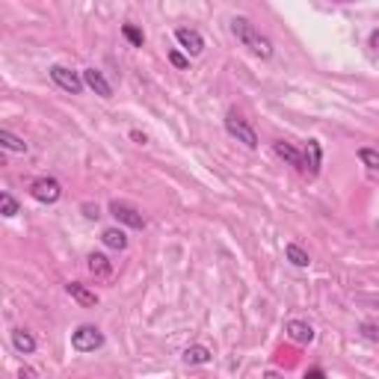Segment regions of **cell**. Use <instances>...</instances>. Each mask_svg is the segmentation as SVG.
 <instances>
[{"label":"cell","mask_w":379,"mask_h":379,"mask_svg":"<svg viewBox=\"0 0 379 379\" xmlns=\"http://www.w3.org/2000/svg\"><path fill=\"white\" fill-rule=\"evenodd\" d=\"M231 30H234V36H237V42L243 45V48H249L252 54H258L261 59L273 57V42L267 39V36H261V33L255 30V24H252L249 18H234V21H231Z\"/></svg>","instance_id":"1"},{"label":"cell","mask_w":379,"mask_h":379,"mask_svg":"<svg viewBox=\"0 0 379 379\" xmlns=\"http://www.w3.org/2000/svg\"><path fill=\"white\" fill-rule=\"evenodd\" d=\"M225 131H229L237 143H243L249 148H258V136H255V131H252V124L243 116H237L234 110L225 116Z\"/></svg>","instance_id":"2"},{"label":"cell","mask_w":379,"mask_h":379,"mask_svg":"<svg viewBox=\"0 0 379 379\" xmlns=\"http://www.w3.org/2000/svg\"><path fill=\"white\" fill-rule=\"evenodd\" d=\"M71 347L78 352H95L98 347H104V335L95 326H78L71 335Z\"/></svg>","instance_id":"3"},{"label":"cell","mask_w":379,"mask_h":379,"mask_svg":"<svg viewBox=\"0 0 379 379\" xmlns=\"http://www.w3.org/2000/svg\"><path fill=\"white\" fill-rule=\"evenodd\" d=\"M30 196L36 201H45V205H54V201L62 196V187L57 178H36L30 184Z\"/></svg>","instance_id":"4"},{"label":"cell","mask_w":379,"mask_h":379,"mask_svg":"<svg viewBox=\"0 0 379 379\" xmlns=\"http://www.w3.org/2000/svg\"><path fill=\"white\" fill-rule=\"evenodd\" d=\"M50 80H54L59 90L71 92V95L83 92V78H78V71H71L66 66H54V69H50Z\"/></svg>","instance_id":"5"},{"label":"cell","mask_w":379,"mask_h":379,"mask_svg":"<svg viewBox=\"0 0 379 379\" xmlns=\"http://www.w3.org/2000/svg\"><path fill=\"white\" fill-rule=\"evenodd\" d=\"M110 213H113V217H116L119 222L131 225V229H143V225H145L143 213L136 210L134 205H128V201H113V205H110Z\"/></svg>","instance_id":"6"},{"label":"cell","mask_w":379,"mask_h":379,"mask_svg":"<svg viewBox=\"0 0 379 379\" xmlns=\"http://www.w3.org/2000/svg\"><path fill=\"white\" fill-rule=\"evenodd\" d=\"M320 163H323V148L317 140H308L306 151H302V172L308 175V178H314V175L320 172Z\"/></svg>","instance_id":"7"},{"label":"cell","mask_w":379,"mask_h":379,"mask_svg":"<svg viewBox=\"0 0 379 379\" xmlns=\"http://www.w3.org/2000/svg\"><path fill=\"white\" fill-rule=\"evenodd\" d=\"M175 39L181 42V48L184 50H190V54H201L205 50V39H201V33L199 30H193V27H178L175 30Z\"/></svg>","instance_id":"8"},{"label":"cell","mask_w":379,"mask_h":379,"mask_svg":"<svg viewBox=\"0 0 379 379\" xmlns=\"http://www.w3.org/2000/svg\"><path fill=\"white\" fill-rule=\"evenodd\" d=\"M83 83L90 86L95 95H101V98H113V86L107 83V78H104V74H101L98 69H86V71H83Z\"/></svg>","instance_id":"9"},{"label":"cell","mask_w":379,"mask_h":379,"mask_svg":"<svg viewBox=\"0 0 379 379\" xmlns=\"http://www.w3.org/2000/svg\"><path fill=\"white\" fill-rule=\"evenodd\" d=\"M287 338L296 341V344H311V341H314V329H311L308 323H302V320H290L287 323Z\"/></svg>","instance_id":"10"},{"label":"cell","mask_w":379,"mask_h":379,"mask_svg":"<svg viewBox=\"0 0 379 379\" xmlns=\"http://www.w3.org/2000/svg\"><path fill=\"white\" fill-rule=\"evenodd\" d=\"M90 273L92 276H98V279H110V273H113V264H110V258L107 255H101V252H92L90 258Z\"/></svg>","instance_id":"11"},{"label":"cell","mask_w":379,"mask_h":379,"mask_svg":"<svg viewBox=\"0 0 379 379\" xmlns=\"http://www.w3.org/2000/svg\"><path fill=\"white\" fill-rule=\"evenodd\" d=\"M66 290H69V296H71V299H78L83 308H95V306H98V296L92 294V290H86L83 285H78V282H71Z\"/></svg>","instance_id":"12"},{"label":"cell","mask_w":379,"mask_h":379,"mask_svg":"<svg viewBox=\"0 0 379 379\" xmlns=\"http://www.w3.org/2000/svg\"><path fill=\"white\" fill-rule=\"evenodd\" d=\"M273 151H276V155H279L282 160H287L290 163V166H296L299 172H302V155H299V151L294 148V145H290V143H273Z\"/></svg>","instance_id":"13"},{"label":"cell","mask_w":379,"mask_h":379,"mask_svg":"<svg viewBox=\"0 0 379 379\" xmlns=\"http://www.w3.org/2000/svg\"><path fill=\"white\" fill-rule=\"evenodd\" d=\"M12 344H15L18 352H24V356H27V352L36 350V338H33L30 332H24V329H15V332H12Z\"/></svg>","instance_id":"14"},{"label":"cell","mask_w":379,"mask_h":379,"mask_svg":"<svg viewBox=\"0 0 379 379\" xmlns=\"http://www.w3.org/2000/svg\"><path fill=\"white\" fill-rule=\"evenodd\" d=\"M101 240L110 246V249H128V237H124V231L122 229H107L104 234H101Z\"/></svg>","instance_id":"15"},{"label":"cell","mask_w":379,"mask_h":379,"mask_svg":"<svg viewBox=\"0 0 379 379\" xmlns=\"http://www.w3.org/2000/svg\"><path fill=\"white\" fill-rule=\"evenodd\" d=\"M184 362L187 364H208L210 362V350L208 347H187L184 350Z\"/></svg>","instance_id":"16"},{"label":"cell","mask_w":379,"mask_h":379,"mask_svg":"<svg viewBox=\"0 0 379 379\" xmlns=\"http://www.w3.org/2000/svg\"><path fill=\"white\" fill-rule=\"evenodd\" d=\"M285 255H287V261L290 264H296V267H308L311 264V258H308V252H302L296 243H287V249H285Z\"/></svg>","instance_id":"17"},{"label":"cell","mask_w":379,"mask_h":379,"mask_svg":"<svg viewBox=\"0 0 379 379\" xmlns=\"http://www.w3.org/2000/svg\"><path fill=\"white\" fill-rule=\"evenodd\" d=\"M0 145L9 148V151H21V155H24V151H27V143L18 140V136H12L9 131H0Z\"/></svg>","instance_id":"18"},{"label":"cell","mask_w":379,"mask_h":379,"mask_svg":"<svg viewBox=\"0 0 379 379\" xmlns=\"http://www.w3.org/2000/svg\"><path fill=\"white\" fill-rule=\"evenodd\" d=\"M122 33H124V39H128L131 45H136V48H143V42H145V36H143V30H136L134 24H124L122 27Z\"/></svg>","instance_id":"19"},{"label":"cell","mask_w":379,"mask_h":379,"mask_svg":"<svg viewBox=\"0 0 379 379\" xmlns=\"http://www.w3.org/2000/svg\"><path fill=\"white\" fill-rule=\"evenodd\" d=\"M359 160L364 163V166L379 169V151H376V148H362V151H359Z\"/></svg>","instance_id":"20"},{"label":"cell","mask_w":379,"mask_h":379,"mask_svg":"<svg viewBox=\"0 0 379 379\" xmlns=\"http://www.w3.org/2000/svg\"><path fill=\"white\" fill-rule=\"evenodd\" d=\"M0 208H3V217H15L18 213V201L9 193H0Z\"/></svg>","instance_id":"21"},{"label":"cell","mask_w":379,"mask_h":379,"mask_svg":"<svg viewBox=\"0 0 379 379\" xmlns=\"http://www.w3.org/2000/svg\"><path fill=\"white\" fill-rule=\"evenodd\" d=\"M362 335L368 338V341H376V344H379V326L376 323H362Z\"/></svg>","instance_id":"22"},{"label":"cell","mask_w":379,"mask_h":379,"mask_svg":"<svg viewBox=\"0 0 379 379\" xmlns=\"http://www.w3.org/2000/svg\"><path fill=\"white\" fill-rule=\"evenodd\" d=\"M169 59H172V66H175V69H187V57H184V54H178V50H172Z\"/></svg>","instance_id":"23"},{"label":"cell","mask_w":379,"mask_h":379,"mask_svg":"<svg viewBox=\"0 0 379 379\" xmlns=\"http://www.w3.org/2000/svg\"><path fill=\"white\" fill-rule=\"evenodd\" d=\"M18 379H39V376H36L33 368H21V371H18Z\"/></svg>","instance_id":"24"},{"label":"cell","mask_w":379,"mask_h":379,"mask_svg":"<svg viewBox=\"0 0 379 379\" xmlns=\"http://www.w3.org/2000/svg\"><path fill=\"white\" fill-rule=\"evenodd\" d=\"M302 379H326V373H323L320 368H311V371H308L306 376H302Z\"/></svg>","instance_id":"25"},{"label":"cell","mask_w":379,"mask_h":379,"mask_svg":"<svg viewBox=\"0 0 379 379\" xmlns=\"http://www.w3.org/2000/svg\"><path fill=\"white\" fill-rule=\"evenodd\" d=\"M131 140H136L140 145H145V143H148V136H145V134H140V131H131Z\"/></svg>","instance_id":"26"},{"label":"cell","mask_w":379,"mask_h":379,"mask_svg":"<svg viewBox=\"0 0 379 379\" xmlns=\"http://www.w3.org/2000/svg\"><path fill=\"white\" fill-rule=\"evenodd\" d=\"M83 210H86V217H90V220H98V217H101L98 208H92V205H83Z\"/></svg>","instance_id":"27"},{"label":"cell","mask_w":379,"mask_h":379,"mask_svg":"<svg viewBox=\"0 0 379 379\" xmlns=\"http://www.w3.org/2000/svg\"><path fill=\"white\" fill-rule=\"evenodd\" d=\"M371 45H373V50H376V54H379V30L371 36Z\"/></svg>","instance_id":"28"},{"label":"cell","mask_w":379,"mask_h":379,"mask_svg":"<svg viewBox=\"0 0 379 379\" xmlns=\"http://www.w3.org/2000/svg\"><path fill=\"white\" fill-rule=\"evenodd\" d=\"M264 379H282V376L276 373V371H270V373H264Z\"/></svg>","instance_id":"29"}]
</instances>
